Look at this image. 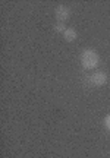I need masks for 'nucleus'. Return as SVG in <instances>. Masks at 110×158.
Here are the masks:
<instances>
[{
    "instance_id": "nucleus-2",
    "label": "nucleus",
    "mask_w": 110,
    "mask_h": 158,
    "mask_svg": "<svg viewBox=\"0 0 110 158\" xmlns=\"http://www.w3.org/2000/svg\"><path fill=\"white\" fill-rule=\"evenodd\" d=\"M107 81H109V75L104 72H95L90 76V84L93 86H103L107 84Z\"/></svg>"
},
{
    "instance_id": "nucleus-3",
    "label": "nucleus",
    "mask_w": 110,
    "mask_h": 158,
    "mask_svg": "<svg viewBox=\"0 0 110 158\" xmlns=\"http://www.w3.org/2000/svg\"><path fill=\"white\" fill-rule=\"evenodd\" d=\"M54 16L57 19V22H65L70 18V9L65 5H59L54 9Z\"/></svg>"
},
{
    "instance_id": "nucleus-4",
    "label": "nucleus",
    "mask_w": 110,
    "mask_h": 158,
    "mask_svg": "<svg viewBox=\"0 0 110 158\" xmlns=\"http://www.w3.org/2000/svg\"><path fill=\"white\" fill-rule=\"evenodd\" d=\"M63 38H65V41H68V43H74V41L78 38L76 29L75 28H66V31L63 32Z\"/></svg>"
},
{
    "instance_id": "nucleus-1",
    "label": "nucleus",
    "mask_w": 110,
    "mask_h": 158,
    "mask_svg": "<svg viewBox=\"0 0 110 158\" xmlns=\"http://www.w3.org/2000/svg\"><path fill=\"white\" fill-rule=\"evenodd\" d=\"M100 57L99 53L95 50H91V48H87L81 53V64L84 69H94L99 66Z\"/></svg>"
},
{
    "instance_id": "nucleus-5",
    "label": "nucleus",
    "mask_w": 110,
    "mask_h": 158,
    "mask_svg": "<svg viewBox=\"0 0 110 158\" xmlns=\"http://www.w3.org/2000/svg\"><path fill=\"white\" fill-rule=\"evenodd\" d=\"M53 29L57 32V34H63L65 31H66V28H65V23L63 22H56L54 23V27H53Z\"/></svg>"
},
{
    "instance_id": "nucleus-6",
    "label": "nucleus",
    "mask_w": 110,
    "mask_h": 158,
    "mask_svg": "<svg viewBox=\"0 0 110 158\" xmlns=\"http://www.w3.org/2000/svg\"><path fill=\"white\" fill-rule=\"evenodd\" d=\"M104 127L107 132H110V114H107L104 117Z\"/></svg>"
}]
</instances>
